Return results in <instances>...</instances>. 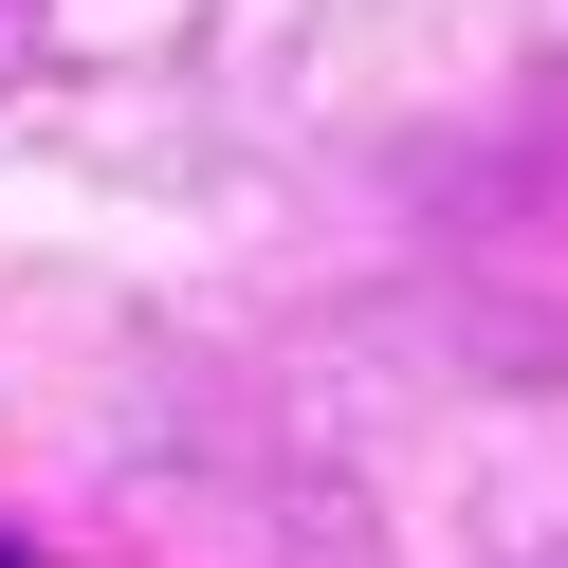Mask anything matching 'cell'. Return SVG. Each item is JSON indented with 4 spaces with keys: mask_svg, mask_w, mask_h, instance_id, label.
<instances>
[{
    "mask_svg": "<svg viewBox=\"0 0 568 568\" xmlns=\"http://www.w3.org/2000/svg\"><path fill=\"white\" fill-rule=\"evenodd\" d=\"M0 568H38V550H19V531H0Z\"/></svg>",
    "mask_w": 568,
    "mask_h": 568,
    "instance_id": "obj_1",
    "label": "cell"
}]
</instances>
